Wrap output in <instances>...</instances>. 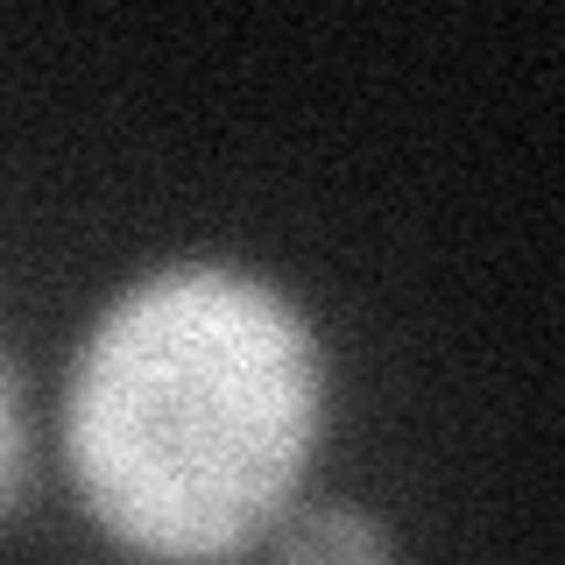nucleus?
<instances>
[{
	"label": "nucleus",
	"mask_w": 565,
	"mask_h": 565,
	"mask_svg": "<svg viewBox=\"0 0 565 565\" xmlns=\"http://www.w3.org/2000/svg\"><path fill=\"white\" fill-rule=\"evenodd\" d=\"M318 438V347L241 269H163L85 340L64 446L93 516L156 558H220L269 530Z\"/></svg>",
	"instance_id": "nucleus-1"
},
{
	"label": "nucleus",
	"mask_w": 565,
	"mask_h": 565,
	"mask_svg": "<svg viewBox=\"0 0 565 565\" xmlns=\"http://www.w3.org/2000/svg\"><path fill=\"white\" fill-rule=\"evenodd\" d=\"M14 473H22V417H14V382L0 367V502H8Z\"/></svg>",
	"instance_id": "nucleus-3"
},
{
	"label": "nucleus",
	"mask_w": 565,
	"mask_h": 565,
	"mask_svg": "<svg viewBox=\"0 0 565 565\" xmlns=\"http://www.w3.org/2000/svg\"><path fill=\"white\" fill-rule=\"evenodd\" d=\"M282 565H388V537L361 509H305L282 530Z\"/></svg>",
	"instance_id": "nucleus-2"
}]
</instances>
